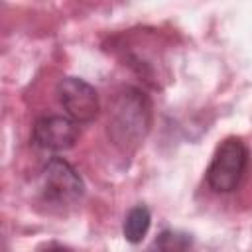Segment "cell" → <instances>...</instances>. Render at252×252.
<instances>
[{
	"instance_id": "obj_8",
	"label": "cell",
	"mask_w": 252,
	"mask_h": 252,
	"mask_svg": "<svg viewBox=\"0 0 252 252\" xmlns=\"http://www.w3.org/2000/svg\"><path fill=\"white\" fill-rule=\"evenodd\" d=\"M41 252H73L71 248H67V246H63V244H57V242H51V244H47Z\"/></svg>"
},
{
	"instance_id": "obj_6",
	"label": "cell",
	"mask_w": 252,
	"mask_h": 252,
	"mask_svg": "<svg viewBox=\"0 0 252 252\" xmlns=\"http://www.w3.org/2000/svg\"><path fill=\"white\" fill-rule=\"evenodd\" d=\"M152 222V215L150 209L146 205H136L128 211V215L124 217L122 222V234L130 244H138L142 242V238L146 236L148 228Z\"/></svg>"
},
{
	"instance_id": "obj_3",
	"label": "cell",
	"mask_w": 252,
	"mask_h": 252,
	"mask_svg": "<svg viewBox=\"0 0 252 252\" xmlns=\"http://www.w3.org/2000/svg\"><path fill=\"white\" fill-rule=\"evenodd\" d=\"M85 195V183L77 169L63 158H49L41 167L39 197L41 203L65 209L77 205Z\"/></svg>"
},
{
	"instance_id": "obj_7",
	"label": "cell",
	"mask_w": 252,
	"mask_h": 252,
	"mask_svg": "<svg viewBox=\"0 0 252 252\" xmlns=\"http://www.w3.org/2000/svg\"><path fill=\"white\" fill-rule=\"evenodd\" d=\"M146 252H193V238L183 230L165 228L152 240Z\"/></svg>"
},
{
	"instance_id": "obj_4",
	"label": "cell",
	"mask_w": 252,
	"mask_h": 252,
	"mask_svg": "<svg viewBox=\"0 0 252 252\" xmlns=\"http://www.w3.org/2000/svg\"><path fill=\"white\" fill-rule=\"evenodd\" d=\"M57 98L71 120L77 124L93 122L100 112L98 94L93 85L79 77H63L55 87Z\"/></svg>"
},
{
	"instance_id": "obj_5",
	"label": "cell",
	"mask_w": 252,
	"mask_h": 252,
	"mask_svg": "<svg viewBox=\"0 0 252 252\" xmlns=\"http://www.w3.org/2000/svg\"><path fill=\"white\" fill-rule=\"evenodd\" d=\"M81 130L75 120L69 116H59V114H49L41 116L33 122L32 128V144L49 150V152H63L75 146Z\"/></svg>"
},
{
	"instance_id": "obj_1",
	"label": "cell",
	"mask_w": 252,
	"mask_h": 252,
	"mask_svg": "<svg viewBox=\"0 0 252 252\" xmlns=\"http://www.w3.org/2000/svg\"><path fill=\"white\" fill-rule=\"evenodd\" d=\"M152 126V100L138 87H122L108 104L106 134L108 140L122 152H136L146 140Z\"/></svg>"
},
{
	"instance_id": "obj_2",
	"label": "cell",
	"mask_w": 252,
	"mask_h": 252,
	"mask_svg": "<svg viewBox=\"0 0 252 252\" xmlns=\"http://www.w3.org/2000/svg\"><path fill=\"white\" fill-rule=\"evenodd\" d=\"M248 163H250V150L248 146L236 138V136H228L224 138L215 154H213V159L205 171V177H207V185L215 191V193H230L234 191L246 169H248Z\"/></svg>"
}]
</instances>
